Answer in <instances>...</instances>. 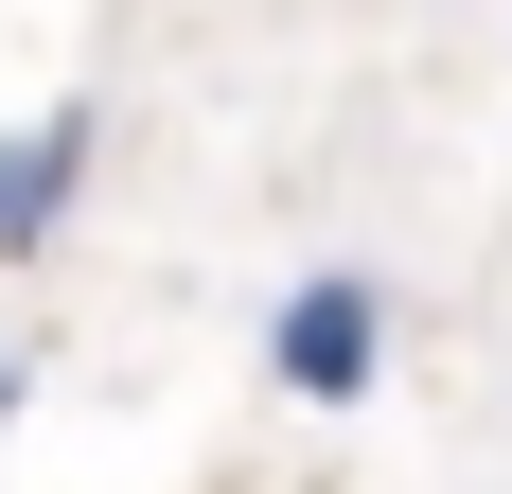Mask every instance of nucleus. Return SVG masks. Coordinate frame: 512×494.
<instances>
[{
	"label": "nucleus",
	"mask_w": 512,
	"mask_h": 494,
	"mask_svg": "<svg viewBox=\"0 0 512 494\" xmlns=\"http://www.w3.org/2000/svg\"><path fill=\"white\" fill-rule=\"evenodd\" d=\"M89 159H106V106H36V124H0V265H36V247L71 230Z\"/></svg>",
	"instance_id": "2"
},
{
	"label": "nucleus",
	"mask_w": 512,
	"mask_h": 494,
	"mask_svg": "<svg viewBox=\"0 0 512 494\" xmlns=\"http://www.w3.org/2000/svg\"><path fill=\"white\" fill-rule=\"evenodd\" d=\"M371 371H389V283L371 265H301L283 318H265V389L283 406H371Z\"/></svg>",
	"instance_id": "1"
},
{
	"label": "nucleus",
	"mask_w": 512,
	"mask_h": 494,
	"mask_svg": "<svg viewBox=\"0 0 512 494\" xmlns=\"http://www.w3.org/2000/svg\"><path fill=\"white\" fill-rule=\"evenodd\" d=\"M18 389H36V371H18V336H0V424H18Z\"/></svg>",
	"instance_id": "3"
}]
</instances>
